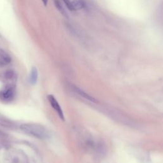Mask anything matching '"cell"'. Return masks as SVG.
<instances>
[{
    "label": "cell",
    "instance_id": "cell-9",
    "mask_svg": "<svg viewBox=\"0 0 163 163\" xmlns=\"http://www.w3.org/2000/svg\"><path fill=\"white\" fill-rule=\"evenodd\" d=\"M14 96V91L13 89H8L2 94V96L5 99H12Z\"/></svg>",
    "mask_w": 163,
    "mask_h": 163
},
{
    "label": "cell",
    "instance_id": "cell-12",
    "mask_svg": "<svg viewBox=\"0 0 163 163\" xmlns=\"http://www.w3.org/2000/svg\"><path fill=\"white\" fill-rule=\"evenodd\" d=\"M41 1H42V2H43V5H44V6H47V4H48V2H49V0H41Z\"/></svg>",
    "mask_w": 163,
    "mask_h": 163
},
{
    "label": "cell",
    "instance_id": "cell-6",
    "mask_svg": "<svg viewBox=\"0 0 163 163\" xmlns=\"http://www.w3.org/2000/svg\"><path fill=\"white\" fill-rule=\"evenodd\" d=\"M38 79V70L36 68L33 67L30 73V77H29V82L32 84L35 85Z\"/></svg>",
    "mask_w": 163,
    "mask_h": 163
},
{
    "label": "cell",
    "instance_id": "cell-1",
    "mask_svg": "<svg viewBox=\"0 0 163 163\" xmlns=\"http://www.w3.org/2000/svg\"><path fill=\"white\" fill-rule=\"evenodd\" d=\"M21 129L26 134L33 136L38 139H46L49 134L46 129L40 124H24L21 126Z\"/></svg>",
    "mask_w": 163,
    "mask_h": 163
},
{
    "label": "cell",
    "instance_id": "cell-3",
    "mask_svg": "<svg viewBox=\"0 0 163 163\" xmlns=\"http://www.w3.org/2000/svg\"><path fill=\"white\" fill-rule=\"evenodd\" d=\"M10 55L3 49H0V66H4L11 63Z\"/></svg>",
    "mask_w": 163,
    "mask_h": 163
},
{
    "label": "cell",
    "instance_id": "cell-4",
    "mask_svg": "<svg viewBox=\"0 0 163 163\" xmlns=\"http://www.w3.org/2000/svg\"><path fill=\"white\" fill-rule=\"evenodd\" d=\"M72 89H73V90L74 91H75L77 94H78V95L80 96L82 98H84V99H85L88 101L93 102V103H97V101L95 98H93L89 94H88L87 93H86L85 92H84V91L80 89V88H79V87H77L75 85H72Z\"/></svg>",
    "mask_w": 163,
    "mask_h": 163
},
{
    "label": "cell",
    "instance_id": "cell-11",
    "mask_svg": "<svg viewBox=\"0 0 163 163\" xmlns=\"http://www.w3.org/2000/svg\"><path fill=\"white\" fill-rule=\"evenodd\" d=\"M63 1L64 2L66 7L68 8V10H70V11H75V10H74V8L73 7L71 2L70 1V0H63Z\"/></svg>",
    "mask_w": 163,
    "mask_h": 163
},
{
    "label": "cell",
    "instance_id": "cell-8",
    "mask_svg": "<svg viewBox=\"0 0 163 163\" xmlns=\"http://www.w3.org/2000/svg\"><path fill=\"white\" fill-rule=\"evenodd\" d=\"M54 3H55V6L57 8V9L60 12V13L63 15V16L65 17H68V14L67 12H66L63 5H62V3H61V2L59 1V0H54Z\"/></svg>",
    "mask_w": 163,
    "mask_h": 163
},
{
    "label": "cell",
    "instance_id": "cell-7",
    "mask_svg": "<svg viewBox=\"0 0 163 163\" xmlns=\"http://www.w3.org/2000/svg\"><path fill=\"white\" fill-rule=\"evenodd\" d=\"M0 125L9 129H13L16 127V124L13 122L4 118H0Z\"/></svg>",
    "mask_w": 163,
    "mask_h": 163
},
{
    "label": "cell",
    "instance_id": "cell-5",
    "mask_svg": "<svg viewBox=\"0 0 163 163\" xmlns=\"http://www.w3.org/2000/svg\"><path fill=\"white\" fill-rule=\"evenodd\" d=\"M71 3L75 11L85 8L87 6L85 0H73Z\"/></svg>",
    "mask_w": 163,
    "mask_h": 163
},
{
    "label": "cell",
    "instance_id": "cell-2",
    "mask_svg": "<svg viewBox=\"0 0 163 163\" xmlns=\"http://www.w3.org/2000/svg\"><path fill=\"white\" fill-rule=\"evenodd\" d=\"M48 99L50 103L51 106L56 111V112L57 113L59 117H60L62 121H65L64 113L63 112L62 108L60 107V105H59V104L58 103L57 101L55 99V98L52 95H49V96H48Z\"/></svg>",
    "mask_w": 163,
    "mask_h": 163
},
{
    "label": "cell",
    "instance_id": "cell-10",
    "mask_svg": "<svg viewBox=\"0 0 163 163\" xmlns=\"http://www.w3.org/2000/svg\"><path fill=\"white\" fill-rule=\"evenodd\" d=\"M14 74L15 73L12 70H7L5 73V78L7 80H10L13 77Z\"/></svg>",
    "mask_w": 163,
    "mask_h": 163
}]
</instances>
